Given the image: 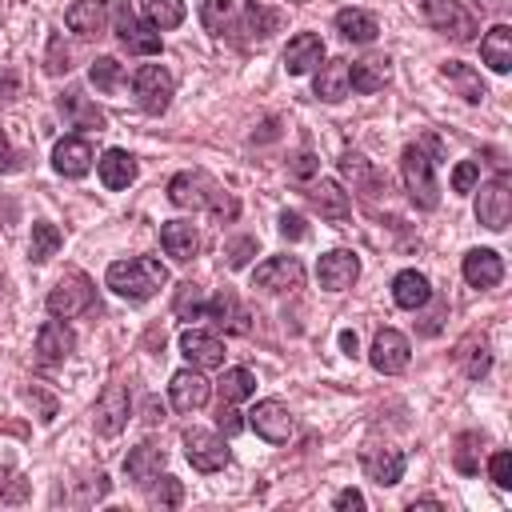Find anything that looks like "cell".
Returning a JSON list of instances; mask_svg holds the SVG:
<instances>
[{"label": "cell", "mask_w": 512, "mask_h": 512, "mask_svg": "<svg viewBox=\"0 0 512 512\" xmlns=\"http://www.w3.org/2000/svg\"><path fill=\"white\" fill-rule=\"evenodd\" d=\"M16 168V156H12V148H8V136L0 132V172H12Z\"/></svg>", "instance_id": "obj_56"}, {"label": "cell", "mask_w": 512, "mask_h": 512, "mask_svg": "<svg viewBox=\"0 0 512 512\" xmlns=\"http://www.w3.org/2000/svg\"><path fill=\"white\" fill-rule=\"evenodd\" d=\"M216 188H220V184H212L204 172H176V176L168 180V200H172L176 208H208Z\"/></svg>", "instance_id": "obj_13"}, {"label": "cell", "mask_w": 512, "mask_h": 512, "mask_svg": "<svg viewBox=\"0 0 512 512\" xmlns=\"http://www.w3.org/2000/svg\"><path fill=\"white\" fill-rule=\"evenodd\" d=\"M92 144L84 140V136H64L56 148H52V168L60 172V176H68V180H76V176H84L88 168H92Z\"/></svg>", "instance_id": "obj_18"}, {"label": "cell", "mask_w": 512, "mask_h": 512, "mask_svg": "<svg viewBox=\"0 0 512 512\" xmlns=\"http://www.w3.org/2000/svg\"><path fill=\"white\" fill-rule=\"evenodd\" d=\"M224 256H228V268H244V264L256 256V240H252V236H240V240H232V244H228V252H224Z\"/></svg>", "instance_id": "obj_47"}, {"label": "cell", "mask_w": 512, "mask_h": 512, "mask_svg": "<svg viewBox=\"0 0 512 512\" xmlns=\"http://www.w3.org/2000/svg\"><path fill=\"white\" fill-rule=\"evenodd\" d=\"M208 380L196 372V368H180L176 376H172V384H168V396H172V408H180V412H196V408H204L208 404Z\"/></svg>", "instance_id": "obj_20"}, {"label": "cell", "mask_w": 512, "mask_h": 512, "mask_svg": "<svg viewBox=\"0 0 512 512\" xmlns=\"http://www.w3.org/2000/svg\"><path fill=\"white\" fill-rule=\"evenodd\" d=\"M336 32H340L344 40H352V44H372L376 32H380V24H376V16L364 12V8H340V12H336Z\"/></svg>", "instance_id": "obj_30"}, {"label": "cell", "mask_w": 512, "mask_h": 512, "mask_svg": "<svg viewBox=\"0 0 512 512\" xmlns=\"http://www.w3.org/2000/svg\"><path fill=\"white\" fill-rule=\"evenodd\" d=\"M16 92H20L16 72H0V100H16Z\"/></svg>", "instance_id": "obj_55"}, {"label": "cell", "mask_w": 512, "mask_h": 512, "mask_svg": "<svg viewBox=\"0 0 512 512\" xmlns=\"http://www.w3.org/2000/svg\"><path fill=\"white\" fill-rule=\"evenodd\" d=\"M440 76L468 100V104H480L484 96H488V88H484V80H480V72L476 68H468V64H460V60H448L444 68H440Z\"/></svg>", "instance_id": "obj_31"}, {"label": "cell", "mask_w": 512, "mask_h": 512, "mask_svg": "<svg viewBox=\"0 0 512 512\" xmlns=\"http://www.w3.org/2000/svg\"><path fill=\"white\" fill-rule=\"evenodd\" d=\"M60 244H64V236H60V228H56V224H48V220H36V224H32V240H28V256H32L36 264H44V260H52V256L60 252Z\"/></svg>", "instance_id": "obj_34"}, {"label": "cell", "mask_w": 512, "mask_h": 512, "mask_svg": "<svg viewBox=\"0 0 512 512\" xmlns=\"http://www.w3.org/2000/svg\"><path fill=\"white\" fill-rule=\"evenodd\" d=\"M180 352L192 368H224V344L212 332H200V328L180 332Z\"/></svg>", "instance_id": "obj_15"}, {"label": "cell", "mask_w": 512, "mask_h": 512, "mask_svg": "<svg viewBox=\"0 0 512 512\" xmlns=\"http://www.w3.org/2000/svg\"><path fill=\"white\" fill-rule=\"evenodd\" d=\"M456 468H460L464 476H476V472H480V436H476V432H464V436L456 440Z\"/></svg>", "instance_id": "obj_41"}, {"label": "cell", "mask_w": 512, "mask_h": 512, "mask_svg": "<svg viewBox=\"0 0 512 512\" xmlns=\"http://www.w3.org/2000/svg\"><path fill=\"white\" fill-rule=\"evenodd\" d=\"M60 112L76 124V128H104V112L96 108V104H88L80 92H68V96H60Z\"/></svg>", "instance_id": "obj_35"}, {"label": "cell", "mask_w": 512, "mask_h": 512, "mask_svg": "<svg viewBox=\"0 0 512 512\" xmlns=\"http://www.w3.org/2000/svg\"><path fill=\"white\" fill-rule=\"evenodd\" d=\"M300 284H304V264L296 256H268L252 272V288H264V292H292Z\"/></svg>", "instance_id": "obj_9"}, {"label": "cell", "mask_w": 512, "mask_h": 512, "mask_svg": "<svg viewBox=\"0 0 512 512\" xmlns=\"http://www.w3.org/2000/svg\"><path fill=\"white\" fill-rule=\"evenodd\" d=\"M460 364H464V376H468V380L488 376V368H492L488 344H484V340H464V344H460Z\"/></svg>", "instance_id": "obj_39"}, {"label": "cell", "mask_w": 512, "mask_h": 512, "mask_svg": "<svg viewBox=\"0 0 512 512\" xmlns=\"http://www.w3.org/2000/svg\"><path fill=\"white\" fill-rule=\"evenodd\" d=\"M0 300H4V276H0Z\"/></svg>", "instance_id": "obj_58"}, {"label": "cell", "mask_w": 512, "mask_h": 512, "mask_svg": "<svg viewBox=\"0 0 512 512\" xmlns=\"http://www.w3.org/2000/svg\"><path fill=\"white\" fill-rule=\"evenodd\" d=\"M340 172L352 180V184H360V188H368V192H376L380 188V176H376V168L360 156V152H344L340 156Z\"/></svg>", "instance_id": "obj_40"}, {"label": "cell", "mask_w": 512, "mask_h": 512, "mask_svg": "<svg viewBox=\"0 0 512 512\" xmlns=\"http://www.w3.org/2000/svg\"><path fill=\"white\" fill-rule=\"evenodd\" d=\"M372 368L384 372V376H396L408 368V336L396 332V328H380L376 340H372V352H368Z\"/></svg>", "instance_id": "obj_10"}, {"label": "cell", "mask_w": 512, "mask_h": 512, "mask_svg": "<svg viewBox=\"0 0 512 512\" xmlns=\"http://www.w3.org/2000/svg\"><path fill=\"white\" fill-rule=\"evenodd\" d=\"M460 272H464V280H468L472 288H496V284L504 280V260H500V252H492V248H472V252L464 256Z\"/></svg>", "instance_id": "obj_19"}, {"label": "cell", "mask_w": 512, "mask_h": 512, "mask_svg": "<svg viewBox=\"0 0 512 512\" xmlns=\"http://www.w3.org/2000/svg\"><path fill=\"white\" fill-rule=\"evenodd\" d=\"M184 456L196 472H220L228 464V444L220 432H208V428H188L184 432Z\"/></svg>", "instance_id": "obj_6"}, {"label": "cell", "mask_w": 512, "mask_h": 512, "mask_svg": "<svg viewBox=\"0 0 512 512\" xmlns=\"http://www.w3.org/2000/svg\"><path fill=\"white\" fill-rule=\"evenodd\" d=\"M128 412H132V396L124 384H108L96 400V432L100 436H116L124 424H128Z\"/></svg>", "instance_id": "obj_11"}, {"label": "cell", "mask_w": 512, "mask_h": 512, "mask_svg": "<svg viewBox=\"0 0 512 512\" xmlns=\"http://www.w3.org/2000/svg\"><path fill=\"white\" fill-rule=\"evenodd\" d=\"M120 60H112V56H100V60H92V68H88V80L100 88V92H112L116 84H120Z\"/></svg>", "instance_id": "obj_43"}, {"label": "cell", "mask_w": 512, "mask_h": 512, "mask_svg": "<svg viewBox=\"0 0 512 512\" xmlns=\"http://www.w3.org/2000/svg\"><path fill=\"white\" fill-rule=\"evenodd\" d=\"M104 284H108L116 296L140 304V300H152V296L168 284V268H164L160 260H152V256H128V260H112V264H108Z\"/></svg>", "instance_id": "obj_1"}, {"label": "cell", "mask_w": 512, "mask_h": 512, "mask_svg": "<svg viewBox=\"0 0 512 512\" xmlns=\"http://www.w3.org/2000/svg\"><path fill=\"white\" fill-rule=\"evenodd\" d=\"M24 400L40 408V420H52V416H56V400H52V396H44L40 388H28V392H24Z\"/></svg>", "instance_id": "obj_52"}, {"label": "cell", "mask_w": 512, "mask_h": 512, "mask_svg": "<svg viewBox=\"0 0 512 512\" xmlns=\"http://www.w3.org/2000/svg\"><path fill=\"white\" fill-rule=\"evenodd\" d=\"M204 308H208L204 288H200V284H192V280H184V284L176 288L172 312H176V316H184V320H204Z\"/></svg>", "instance_id": "obj_37"}, {"label": "cell", "mask_w": 512, "mask_h": 512, "mask_svg": "<svg viewBox=\"0 0 512 512\" xmlns=\"http://www.w3.org/2000/svg\"><path fill=\"white\" fill-rule=\"evenodd\" d=\"M160 244H164V252L172 256V260H192L196 256V248H200V232H196V224H188V220H168V224H160Z\"/></svg>", "instance_id": "obj_23"}, {"label": "cell", "mask_w": 512, "mask_h": 512, "mask_svg": "<svg viewBox=\"0 0 512 512\" xmlns=\"http://www.w3.org/2000/svg\"><path fill=\"white\" fill-rule=\"evenodd\" d=\"M280 236H284V240H304V236H308L304 216H300V212H280Z\"/></svg>", "instance_id": "obj_49"}, {"label": "cell", "mask_w": 512, "mask_h": 512, "mask_svg": "<svg viewBox=\"0 0 512 512\" xmlns=\"http://www.w3.org/2000/svg\"><path fill=\"white\" fill-rule=\"evenodd\" d=\"M108 0H76L72 8H68V28L76 32V36H100L104 32V24H108Z\"/></svg>", "instance_id": "obj_25"}, {"label": "cell", "mask_w": 512, "mask_h": 512, "mask_svg": "<svg viewBox=\"0 0 512 512\" xmlns=\"http://www.w3.org/2000/svg\"><path fill=\"white\" fill-rule=\"evenodd\" d=\"M316 276H320V288L344 292V288H352V280L360 276V260H356V252H348V248L324 252L320 264H316Z\"/></svg>", "instance_id": "obj_14"}, {"label": "cell", "mask_w": 512, "mask_h": 512, "mask_svg": "<svg viewBox=\"0 0 512 512\" xmlns=\"http://www.w3.org/2000/svg\"><path fill=\"white\" fill-rule=\"evenodd\" d=\"M164 448L160 444H152V440H144V444H136L128 456H124V472H128V480L132 484H152L156 476H160V468H164Z\"/></svg>", "instance_id": "obj_21"}, {"label": "cell", "mask_w": 512, "mask_h": 512, "mask_svg": "<svg viewBox=\"0 0 512 512\" xmlns=\"http://www.w3.org/2000/svg\"><path fill=\"white\" fill-rule=\"evenodd\" d=\"M480 56L492 72H508L512 68V28L508 24H492L480 40Z\"/></svg>", "instance_id": "obj_28"}, {"label": "cell", "mask_w": 512, "mask_h": 512, "mask_svg": "<svg viewBox=\"0 0 512 512\" xmlns=\"http://www.w3.org/2000/svg\"><path fill=\"white\" fill-rule=\"evenodd\" d=\"M424 20L456 44H468L476 36V16L456 0H424Z\"/></svg>", "instance_id": "obj_5"}, {"label": "cell", "mask_w": 512, "mask_h": 512, "mask_svg": "<svg viewBox=\"0 0 512 512\" xmlns=\"http://www.w3.org/2000/svg\"><path fill=\"white\" fill-rule=\"evenodd\" d=\"M44 68L52 72V76H60V72H68L72 64H68V48H64V40L60 36H52L48 40V60H44Z\"/></svg>", "instance_id": "obj_48"}, {"label": "cell", "mask_w": 512, "mask_h": 512, "mask_svg": "<svg viewBox=\"0 0 512 512\" xmlns=\"http://www.w3.org/2000/svg\"><path fill=\"white\" fill-rule=\"evenodd\" d=\"M340 512H360L364 508V496L356 492V488H344V492H336V500H332Z\"/></svg>", "instance_id": "obj_53"}, {"label": "cell", "mask_w": 512, "mask_h": 512, "mask_svg": "<svg viewBox=\"0 0 512 512\" xmlns=\"http://www.w3.org/2000/svg\"><path fill=\"white\" fill-rule=\"evenodd\" d=\"M184 500V484L176 480V476H160V484L152 488V504H160V508H176Z\"/></svg>", "instance_id": "obj_44"}, {"label": "cell", "mask_w": 512, "mask_h": 512, "mask_svg": "<svg viewBox=\"0 0 512 512\" xmlns=\"http://www.w3.org/2000/svg\"><path fill=\"white\" fill-rule=\"evenodd\" d=\"M308 200H312V208H316L324 220H348V212H352V200H348V192H344L336 180H320V184L308 192Z\"/></svg>", "instance_id": "obj_29"}, {"label": "cell", "mask_w": 512, "mask_h": 512, "mask_svg": "<svg viewBox=\"0 0 512 512\" xmlns=\"http://www.w3.org/2000/svg\"><path fill=\"white\" fill-rule=\"evenodd\" d=\"M144 20L160 32V28H176L184 20V0H140Z\"/></svg>", "instance_id": "obj_36"}, {"label": "cell", "mask_w": 512, "mask_h": 512, "mask_svg": "<svg viewBox=\"0 0 512 512\" xmlns=\"http://www.w3.org/2000/svg\"><path fill=\"white\" fill-rule=\"evenodd\" d=\"M320 60H324V40H320L316 32H296V36L288 40V48H284V68H288V76H304V72L320 68Z\"/></svg>", "instance_id": "obj_17"}, {"label": "cell", "mask_w": 512, "mask_h": 512, "mask_svg": "<svg viewBox=\"0 0 512 512\" xmlns=\"http://www.w3.org/2000/svg\"><path fill=\"white\" fill-rule=\"evenodd\" d=\"M112 16H116V36L132 56H156L160 52V32L148 20H136V12L128 4H116Z\"/></svg>", "instance_id": "obj_7"}, {"label": "cell", "mask_w": 512, "mask_h": 512, "mask_svg": "<svg viewBox=\"0 0 512 512\" xmlns=\"http://www.w3.org/2000/svg\"><path fill=\"white\" fill-rule=\"evenodd\" d=\"M280 24H284V12L280 8H272L264 0H248V8H244V32H252L256 40H268L272 32H280Z\"/></svg>", "instance_id": "obj_33"}, {"label": "cell", "mask_w": 512, "mask_h": 512, "mask_svg": "<svg viewBox=\"0 0 512 512\" xmlns=\"http://www.w3.org/2000/svg\"><path fill=\"white\" fill-rule=\"evenodd\" d=\"M400 176H404V188H408V200L424 212H432L440 204V184H436V168L432 160L424 156V148L408 144L404 156H400Z\"/></svg>", "instance_id": "obj_2"}, {"label": "cell", "mask_w": 512, "mask_h": 512, "mask_svg": "<svg viewBox=\"0 0 512 512\" xmlns=\"http://www.w3.org/2000/svg\"><path fill=\"white\" fill-rule=\"evenodd\" d=\"M96 168H100V184L104 188H128L132 180H136V160H132V152H124V148H108L100 160H96Z\"/></svg>", "instance_id": "obj_27"}, {"label": "cell", "mask_w": 512, "mask_h": 512, "mask_svg": "<svg viewBox=\"0 0 512 512\" xmlns=\"http://www.w3.org/2000/svg\"><path fill=\"white\" fill-rule=\"evenodd\" d=\"M508 216H512V192H508V176L500 172L492 184L480 188L476 196V220L492 232H504L508 228Z\"/></svg>", "instance_id": "obj_8"}, {"label": "cell", "mask_w": 512, "mask_h": 512, "mask_svg": "<svg viewBox=\"0 0 512 512\" xmlns=\"http://www.w3.org/2000/svg\"><path fill=\"white\" fill-rule=\"evenodd\" d=\"M216 424L224 428V436H236L240 428H244V420H240V412L228 404V400H220V416H216Z\"/></svg>", "instance_id": "obj_51"}, {"label": "cell", "mask_w": 512, "mask_h": 512, "mask_svg": "<svg viewBox=\"0 0 512 512\" xmlns=\"http://www.w3.org/2000/svg\"><path fill=\"white\" fill-rule=\"evenodd\" d=\"M392 60L388 56H364V60H356V64H348V84L356 88V92H380L384 84H388V76H392V68H388Z\"/></svg>", "instance_id": "obj_26"}, {"label": "cell", "mask_w": 512, "mask_h": 512, "mask_svg": "<svg viewBox=\"0 0 512 512\" xmlns=\"http://www.w3.org/2000/svg\"><path fill=\"white\" fill-rule=\"evenodd\" d=\"M392 300H396L400 308H408V312L424 308V304L432 300V284H428V276L416 272V268L396 272V280H392Z\"/></svg>", "instance_id": "obj_24"}, {"label": "cell", "mask_w": 512, "mask_h": 512, "mask_svg": "<svg viewBox=\"0 0 512 512\" xmlns=\"http://www.w3.org/2000/svg\"><path fill=\"white\" fill-rule=\"evenodd\" d=\"M200 20H204V28L212 36H224V28L232 20V0H204L200 4Z\"/></svg>", "instance_id": "obj_42"}, {"label": "cell", "mask_w": 512, "mask_h": 512, "mask_svg": "<svg viewBox=\"0 0 512 512\" xmlns=\"http://www.w3.org/2000/svg\"><path fill=\"white\" fill-rule=\"evenodd\" d=\"M212 216H220V220H232L236 216V200H232V192H224V188H216L212 192Z\"/></svg>", "instance_id": "obj_50"}, {"label": "cell", "mask_w": 512, "mask_h": 512, "mask_svg": "<svg viewBox=\"0 0 512 512\" xmlns=\"http://www.w3.org/2000/svg\"><path fill=\"white\" fill-rule=\"evenodd\" d=\"M312 172H316V156H312V152H300L296 164H292V176L304 180V176H312Z\"/></svg>", "instance_id": "obj_54"}, {"label": "cell", "mask_w": 512, "mask_h": 512, "mask_svg": "<svg viewBox=\"0 0 512 512\" xmlns=\"http://www.w3.org/2000/svg\"><path fill=\"white\" fill-rule=\"evenodd\" d=\"M44 304H48V312L56 320H72V316H80V312H88L96 304V288H92V280L84 272H68V276H60L52 284Z\"/></svg>", "instance_id": "obj_3"}, {"label": "cell", "mask_w": 512, "mask_h": 512, "mask_svg": "<svg viewBox=\"0 0 512 512\" xmlns=\"http://www.w3.org/2000/svg\"><path fill=\"white\" fill-rule=\"evenodd\" d=\"M348 60H328V64H320V72H316V96L320 100H328V104H336V100H344L348 96Z\"/></svg>", "instance_id": "obj_32"}, {"label": "cell", "mask_w": 512, "mask_h": 512, "mask_svg": "<svg viewBox=\"0 0 512 512\" xmlns=\"http://www.w3.org/2000/svg\"><path fill=\"white\" fill-rule=\"evenodd\" d=\"M340 348H344L348 356H356V332H340Z\"/></svg>", "instance_id": "obj_57"}, {"label": "cell", "mask_w": 512, "mask_h": 512, "mask_svg": "<svg viewBox=\"0 0 512 512\" xmlns=\"http://www.w3.org/2000/svg\"><path fill=\"white\" fill-rule=\"evenodd\" d=\"M488 476L496 488H512V456L508 452H492L488 456Z\"/></svg>", "instance_id": "obj_46"}, {"label": "cell", "mask_w": 512, "mask_h": 512, "mask_svg": "<svg viewBox=\"0 0 512 512\" xmlns=\"http://www.w3.org/2000/svg\"><path fill=\"white\" fill-rule=\"evenodd\" d=\"M216 388H220V400L236 404V400H248L256 392V376L248 368H224V376H220Z\"/></svg>", "instance_id": "obj_38"}, {"label": "cell", "mask_w": 512, "mask_h": 512, "mask_svg": "<svg viewBox=\"0 0 512 512\" xmlns=\"http://www.w3.org/2000/svg\"><path fill=\"white\" fill-rule=\"evenodd\" d=\"M72 348H76V336H72V328H68L64 320H48V324L36 332V356H40L44 364H60Z\"/></svg>", "instance_id": "obj_22"}, {"label": "cell", "mask_w": 512, "mask_h": 512, "mask_svg": "<svg viewBox=\"0 0 512 512\" xmlns=\"http://www.w3.org/2000/svg\"><path fill=\"white\" fill-rule=\"evenodd\" d=\"M132 92H136V104L148 112V116H160L168 112L172 104V72L164 64H144L136 68L132 76Z\"/></svg>", "instance_id": "obj_4"}, {"label": "cell", "mask_w": 512, "mask_h": 512, "mask_svg": "<svg viewBox=\"0 0 512 512\" xmlns=\"http://www.w3.org/2000/svg\"><path fill=\"white\" fill-rule=\"evenodd\" d=\"M248 424L256 428V436H264L268 444H284L292 436V412L288 404L280 400H260L252 412H248Z\"/></svg>", "instance_id": "obj_12"}, {"label": "cell", "mask_w": 512, "mask_h": 512, "mask_svg": "<svg viewBox=\"0 0 512 512\" xmlns=\"http://www.w3.org/2000/svg\"><path fill=\"white\" fill-rule=\"evenodd\" d=\"M480 184V160H460L452 168V192H472Z\"/></svg>", "instance_id": "obj_45"}, {"label": "cell", "mask_w": 512, "mask_h": 512, "mask_svg": "<svg viewBox=\"0 0 512 512\" xmlns=\"http://www.w3.org/2000/svg\"><path fill=\"white\" fill-rule=\"evenodd\" d=\"M360 464H364V476L376 480L380 488H388V484H396V480L404 476V452H400V448H388V444L364 448Z\"/></svg>", "instance_id": "obj_16"}]
</instances>
